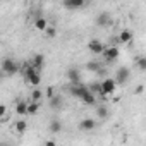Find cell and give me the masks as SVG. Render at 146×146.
<instances>
[{
  "mask_svg": "<svg viewBox=\"0 0 146 146\" xmlns=\"http://www.w3.org/2000/svg\"><path fill=\"white\" fill-rule=\"evenodd\" d=\"M70 93L74 95L76 98H79L83 103H86V105H93L95 103V93L90 90V86L76 83L74 86H70Z\"/></svg>",
  "mask_w": 146,
  "mask_h": 146,
  "instance_id": "6da1fadb",
  "label": "cell"
},
{
  "mask_svg": "<svg viewBox=\"0 0 146 146\" xmlns=\"http://www.w3.org/2000/svg\"><path fill=\"white\" fill-rule=\"evenodd\" d=\"M24 81H26L29 86H33V88H36V86H40V84H41L40 69L33 67V65H31V62H28V64L24 65Z\"/></svg>",
  "mask_w": 146,
  "mask_h": 146,
  "instance_id": "7a4b0ae2",
  "label": "cell"
},
{
  "mask_svg": "<svg viewBox=\"0 0 146 146\" xmlns=\"http://www.w3.org/2000/svg\"><path fill=\"white\" fill-rule=\"evenodd\" d=\"M117 84H119V83L115 81V78H105V79L102 81V96L112 95V93L115 91Z\"/></svg>",
  "mask_w": 146,
  "mask_h": 146,
  "instance_id": "3957f363",
  "label": "cell"
},
{
  "mask_svg": "<svg viewBox=\"0 0 146 146\" xmlns=\"http://www.w3.org/2000/svg\"><path fill=\"white\" fill-rule=\"evenodd\" d=\"M17 70H19V67H17V64L12 58H4V62H2V72H4L5 76H14Z\"/></svg>",
  "mask_w": 146,
  "mask_h": 146,
  "instance_id": "277c9868",
  "label": "cell"
},
{
  "mask_svg": "<svg viewBox=\"0 0 146 146\" xmlns=\"http://www.w3.org/2000/svg\"><path fill=\"white\" fill-rule=\"evenodd\" d=\"M129 78H131V70H129L127 67H119V69H117V72H115V81H117L119 84L127 83Z\"/></svg>",
  "mask_w": 146,
  "mask_h": 146,
  "instance_id": "5b68a950",
  "label": "cell"
},
{
  "mask_svg": "<svg viewBox=\"0 0 146 146\" xmlns=\"http://www.w3.org/2000/svg\"><path fill=\"white\" fill-rule=\"evenodd\" d=\"M102 55H103L105 62H113V60L119 58V48L117 46H105V50H103Z\"/></svg>",
  "mask_w": 146,
  "mask_h": 146,
  "instance_id": "8992f818",
  "label": "cell"
},
{
  "mask_svg": "<svg viewBox=\"0 0 146 146\" xmlns=\"http://www.w3.org/2000/svg\"><path fill=\"white\" fill-rule=\"evenodd\" d=\"M88 50H90L91 53H95V55H102L103 50H105V45H103L100 40H91V41L88 43Z\"/></svg>",
  "mask_w": 146,
  "mask_h": 146,
  "instance_id": "52a82bcc",
  "label": "cell"
},
{
  "mask_svg": "<svg viewBox=\"0 0 146 146\" xmlns=\"http://www.w3.org/2000/svg\"><path fill=\"white\" fill-rule=\"evenodd\" d=\"M62 4H64L67 9L74 11V9H81V7H84V5L88 4V0H62Z\"/></svg>",
  "mask_w": 146,
  "mask_h": 146,
  "instance_id": "ba28073f",
  "label": "cell"
},
{
  "mask_svg": "<svg viewBox=\"0 0 146 146\" xmlns=\"http://www.w3.org/2000/svg\"><path fill=\"white\" fill-rule=\"evenodd\" d=\"M96 127V122H95V119H90V117H86V119H83L81 122H79V129L81 131H93Z\"/></svg>",
  "mask_w": 146,
  "mask_h": 146,
  "instance_id": "9c48e42d",
  "label": "cell"
},
{
  "mask_svg": "<svg viewBox=\"0 0 146 146\" xmlns=\"http://www.w3.org/2000/svg\"><path fill=\"white\" fill-rule=\"evenodd\" d=\"M110 23H112V16H110L108 12H102V14L96 17V24L102 26V28H103V26H108Z\"/></svg>",
  "mask_w": 146,
  "mask_h": 146,
  "instance_id": "30bf717a",
  "label": "cell"
},
{
  "mask_svg": "<svg viewBox=\"0 0 146 146\" xmlns=\"http://www.w3.org/2000/svg\"><path fill=\"white\" fill-rule=\"evenodd\" d=\"M79 78H81V74H79V70L78 69H69L67 70V79L70 81V83H79Z\"/></svg>",
  "mask_w": 146,
  "mask_h": 146,
  "instance_id": "8fae6325",
  "label": "cell"
},
{
  "mask_svg": "<svg viewBox=\"0 0 146 146\" xmlns=\"http://www.w3.org/2000/svg\"><path fill=\"white\" fill-rule=\"evenodd\" d=\"M131 40H132V33L129 31V29H122L120 33H119V41L120 43H131Z\"/></svg>",
  "mask_w": 146,
  "mask_h": 146,
  "instance_id": "7c38bea8",
  "label": "cell"
},
{
  "mask_svg": "<svg viewBox=\"0 0 146 146\" xmlns=\"http://www.w3.org/2000/svg\"><path fill=\"white\" fill-rule=\"evenodd\" d=\"M43 64H45V57H43L41 53H36V55L31 58V65H33V67H36V69H40V70H41Z\"/></svg>",
  "mask_w": 146,
  "mask_h": 146,
  "instance_id": "4fadbf2b",
  "label": "cell"
},
{
  "mask_svg": "<svg viewBox=\"0 0 146 146\" xmlns=\"http://www.w3.org/2000/svg\"><path fill=\"white\" fill-rule=\"evenodd\" d=\"M40 105H41V102L29 100V102H28V115H35V113H38V110H40Z\"/></svg>",
  "mask_w": 146,
  "mask_h": 146,
  "instance_id": "5bb4252c",
  "label": "cell"
},
{
  "mask_svg": "<svg viewBox=\"0 0 146 146\" xmlns=\"http://www.w3.org/2000/svg\"><path fill=\"white\" fill-rule=\"evenodd\" d=\"M16 112H17V115H28V102L19 100L16 103Z\"/></svg>",
  "mask_w": 146,
  "mask_h": 146,
  "instance_id": "9a60e30c",
  "label": "cell"
},
{
  "mask_svg": "<svg viewBox=\"0 0 146 146\" xmlns=\"http://www.w3.org/2000/svg\"><path fill=\"white\" fill-rule=\"evenodd\" d=\"M48 129H50V132L57 134V132H60V131H62V122H60L58 119H52V120H50Z\"/></svg>",
  "mask_w": 146,
  "mask_h": 146,
  "instance_id": "2e32d148",
  "label": "cell"
},
{
  "mask_svg": "<svg viewBox=\"0 0 146 146\" xmlns=\"http://www.w3.org/2000/svg\"><path fill=\"white\" fill-rule=\"evenodd\" d=\"M35 28L38 29V31H46V28H48V21L45 19V17H38L36 21H35Z\"/></svg>",
  "mask_w": 146,
  "mask_h": 146,
  "instance_id": "e0dca14e",
  "label": "cell"
},
{
  "mask_svg": "<svg viewBox=\"0 0 146 146\" xmlns=\"http://www.w3.org/2000/svg\"><path fill=\"white\" fill-rule=\"evenodd\" d=\"M14 129H16V132L23 134V132H26V131H28V122L21 119V120H17V122L14 124Z\"/></svg>",
  "mask_w": 146,
  "mask_h": 146,
  "instance_id": "ac0fdd59",
  "label": "cell"
},
{
  "mask_svg": "<svg viewBox=\"0 0 146 146\" xmlns=\"http://www.w3.org/2000/svg\"><path fill=\"white\" fill-rule=\"evenodd\" d=\"M96 117L98 119H107L108 117V108L105 105H96Z\"/></svg>",
  "mask_w": 146,
  "mask_h": 146,
  "instance_id": "d6986e66",
  "label": "cell"
},
{
  "mask_svg": "<svg viewBox=\"0 0 146 146\" xmlns=\"http://www.w3.org/2000/svg\"><path fill=\"white\" fill-rule=\"evenodd\" d=\"M50 107L52 108H60L62 107V96L60 95H53L50 98Z\"/></svg>",
  "mask_w": 146,
  "mask_h": 146,
  "instance_id": "ffe728a7",
  "label": "cell"
},
{
  "mask_svg": "<svg viewBox=\"0 0 146 146\" xmlns=\"http://www.w3.org/2000/svg\"><path fill=\"white\" fill-rule=\"evenodd\" d=\"M31 100H35V102H41V100H43V91H41L38 86L31 91Z\"/></svg>",
  "mask_w": 146,
  "mask_h": 146,
  "instance_id": "44dd1931",
  "label": "cell"
},
{
  "mask_svg": "<svg viewBox=\"0 0 146 146\" xmlns=\"http://www.w3.org/2000/svg\"><path fill=\"white\" fill-rule=\"evenodd\" d=\"M136 65H137V69L146 70V55H139V57L136 58Z\"/></svg>",
  "mask_w": 146,
  "mask_h": 146,
  "instance_id": "7402d4cb",
  "label": "cell"
},
{
  "mask_svg": "<svg viewBox=\"0 0 146 146\" xmlns=\"http://www.w3.org/2000/svg\"><path fill=\"white\" fill-rule=\"evenodd\" d=\"M0 120L2 122L7 120V105H0Z\"/></svg>",
  "mask_w": 146,
  "mask_h": 146,
  "instance_id": "603a6c76",
  "label": "cell"
},
{
  "mask_svg": "<svg viewBox=\"0 0 146 146\" xmlns=\"http://www.w3.org/2000/svg\"><path fill=\"white\" fill-rule=\"evenodd\" d=\"M86 67H88L90 70H93V72H100V64H98V62H93V60H91V62H88Z\"/></svg>",
  "mask_w": 146,
  "mask_h": 146,
  "instance_id": "cb8c5ba5",
  "label": "cell"
},
{
  "mask_svg": "<svg viewBox=\"0 0 146 146\" xmlns=\"http://www.w3.org/2000/svg\"><path fill=\"white\" fill-rule=\"evenodd\" d=\"M45 35H46V38H55V36H57V29L52 28V26H48L46 31H45Z\"/></svg>",
  "mask_w": 146,
  "mask_h": 146,
  "instance_id": "d4e9b609",
  "label": "cell"
},
{
  "mask_svg": "<svg viewBox=\"0 0 146 146\" xmlns=\"http://www.w3.org/2000/svg\"><path fill=\"white\" fill-rule=\"evenodd\" d=\"M134 91H136V95H141V93L144 91V86H143V84H139V86H136V90H134Z\"/></svg>",
  "mask_w": 146,
  "mask_h": 146,
  "instance_id": "484cf974",
  "label": "cell"
},
{
  "mask_svg": "<svg viewBox=\"0 0 146 146\" xmlns=\"http://www.w3.org/2000/svg\"><path fill=\"white\" fill-rule=\"evenodd\" d=\"M46 96H48V98L53 96V88H46Z\"/></svg>",
  "mask_w": 146,
  "mask_h": 146,
  "instance_id": "4316f807",
  "label": "cell"
}]
</instances>
